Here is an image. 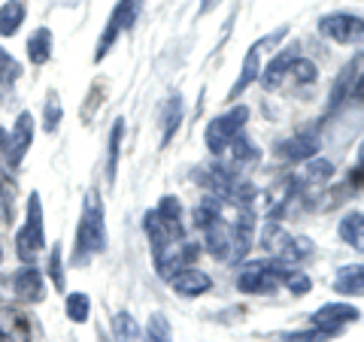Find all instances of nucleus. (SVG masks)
I'll list each match as a JSON object with an SVG mask.
<instances>
[{
    "label": "nucleus",
    "instance_id": "1",
    "mask_svg": "<svg viewBox=\"0 0 364 342\" xmlns=\"http://www.w3.org/2000/svg\"><path fill=\"white\" fill-rule=\"evenodd\" d=\"M107 248V224H104V203L97 191H88L82 200V219L76 233V264H85Z\"/></svg>",
    "mask_w": 364,
    "mask_h": 342
},
{
    "label": "nucleus",
    "instance_id": "2",
    "mask_svg": "<svg viewBox=\"0 0 364 342\" xmlns=\"http://www.w3.org/2000/svg\"><path fill=\"white\" fill-rule=\"evenodd\" d=\"M146 233H149L152 246H155V255L182 239V233H186L182 231V203L173 197V194L161 197L158 209L146 212Z\"/></svg>",
    "mask_w": 364,
    "mask_h": 342
},
{
    "label": "nucleus",
    "instance_id": "3",
    "mask_svg": "<svg viewBox=\"0 0 364 342\" xmlns=\"http://www.w3.org/2000/svg\"><path fill=\"white\" fill-rule=\"evenodd\" d=\"M43 246H46L43 203H40V194H31V200H28V221L16 233V255L25 260V264H31V260H37V255L43 252Z\"/></svg>",
    "mask_w": 364,
    "mask_h": 342
},
{
    "label": "nucleus",
    "instance_id": "4",
    "mask_svg": "<svg viewBox=\"0 0 364 342\" xmlns=\"http://www.w3.org/2000/svg\"><path fill=\"white\" fill-rule=\"evenodd\" d=\"M140 6H143V0H119L116 9H112V16H109V21H107L104 33H100V40H97L95 61H104V58H107V52L112 49V43H116L119 33L134 28L136 16H140Z\"/></svg>",
    "mask_w": 364,
    "mask_h": 342
},
{
    "label": "nucleus",
    "instance_id": "5",
    "mask_svg": "<svg viewBox=\"0 0 364 342\" xmlns=\"http://www.w3.org/2000/svg\"><path fill=\"white\" fill-rule=\"evenodd\" d=\"M246 118H249V109H246V106H234L231 112H225V116L213 118V121L207 124V149H210L213 155H222L228 145H231L234 136L243 131Z\"/></svg>",
    "mask_w": 364,
    "mask_h": 342
},
{
    "label": "nucleus",
    "instance_id": "6",
    "mask_svg": "<svg viewBox=\"0 0 364 342\" xmlns=\"http://www.w3.org/2000/svg\"><path fill=\"white\" fill-rule=\"evenodd\" d=\"M279 267L282 264H270V260H255L246 264L237 276V288L243 294H270L279 285Z\"/></svg>",
    "mask_w": 364,
    "mask_h": 342
},
{
    "label": "nucleus",
    "instance_id": "7",
    "mask_svg": "<svg viewBox=\"0 0 364 342\" xmlns=\"http://www.w3.org/2000/svg\"><path fill=\"white\" fill-rule=\"evenodd\" d=\"M198 252L200 248L198 246H191V243H173V246H167L164 252H158L155 255V270H158V276L161 279H173L176 272H182V270H188V264L198 258Z\"/></svg>",
    "mask_w": 364,
    "mask_h": 342
},
{
    "label": "nucleus",
    "instance_id": "8",
    "mask_svg": "<svg viewBox=\"0 0 364 342\" xmlns=\"http://www.w3.org/2000/svg\"><path fill=\"white\" fill-rule=\"evenodd\" d=\"M31 140H33V116L31 112H21L18 121L13 124V136L4 143L6 149V167H18L21 161H25V155L31 149Z\"/></svg>",
    "mask_w": 364,
    "mask_h": 342
},
{
    "label": "nucleus",
    "instance_id": "9",
    "mask_svg": "<svg viewBox=\"0 0 364 342\" xmlns=\"http://www.w3.org/2000/svg\"><path fill=\"white\" fill-rule=\"evenodd\" d=\"M318 149H322L318 133L316 131H301V133L289 136L286 143L277 145V158H282V161H306V158H316Z\"/></svg>",
    "mask_w": 364,
    "mask_h": 342
},
{
    "label": "nucleus",
    "instance_id": "10",
    "mask_svg": "<svg viewBox=\"0 0 364 342\" xmlns=\"http://www.w3.org/2000/svg\"><path fill=\"white\" fill-rule=\"evenodd\" d=\"M318 31L325 33V37H331L334 43H352V40H361V18L358 16H349V13H334L322 18V25Z\"/></svg>",
    "mask_w": 364,
    "mask_h": 342
},
{
    "label": "nucleus",
    "instance_id": "11",
    "mask_svg": "<svg viewBox=\"0 0 364 342\" xmlns=\"http://www.w3.org/2000/svg\"><path fill=\"white\" fill-rule=\"evenodd\" d=\"M358 318H361V312L355 309V306H349V303H328V306H322V309L313 315V324L328 330V333H337L343 324H352V321H358Z\"/></svg>",
    "mask_w": 364,
    "mask_h": 342
},
{
    "label": "nucleus",
    "instance_id": "12",
    "mask_svg": "<svg viewBox=\"0 0 364 342\" xmlns=\"http://www.w3.org/2000/svg\"><path fill=\"white\" fill-rule=\"evenodd\" d=\"M0 342H31V321L13 306H0Z\"/></svg>",
    "mask_w": 364,
    "mask_h": 342
},
{
    "label": "nucleus",
    "instance_id": "13",
    "mask_svg": "<svg viewBox=\"0 0 364 342\" xmlns=\"http://www.w3.org/2000/svg\"><path fill=\"white\" fill-rule=\"evenodd\" d=\"M13 288L18 294V300H25V303H40L46 297V279H43V272L33 267H21L16 272Z\"/></svg>",
    "mask_w": 364,
    "mask_h": 342
},
{
    "label": "nucleus",
    "instance_id": "14",
    "mask_svg": "<svg viewBox=\"0 0 364 342\" xmlns=\"http://www.w3.org/2000/svg\"><path fill=\"white\" fill-rule=\"evenodd\" d=\"M203 243H207V252L215 258H228L231 252V224H228L222 215L203 224Z\"/></svg>",
    "mask_w": 364,
    "mask_h": 342
},
{
    "label": "nucleus",
    "instance_id": "15",
    "mask_svg": "<svg viewBox=\"0 0 364 342\" xmlns=\"http://www.w3.org/2000/svg\"><path fill=\"white\" fill-rule=\"evenodd\" d=\"M170 285H173V291L179 294V297H200V294H207L213 288V279L207 276V272L188 267V270L176 272V276L170 279Z\"/></svg>",
    "mask_w": 364,
    "mask_h": 342
},
{
    "label": "nucleus",
    "instance_id": "16",
    "mask_svg": "<svg viewBox=\"0 0 364 342\" xmlns=\"http://www.w3.org/2000/svg\"><path fill=\"white\" fill-rule=\"evenodd\" d=\"M258 67H261V45H252V49L246 52V58H243V67H240V76H237V82H234V88H231V100H237L243 94V91L249 88L258 79Z\"/></svg>",
    "mask_w": 364,
    "mask_h": 342
},
{
    "label": "nucleus",
    "instance_id": "17",
    "mask_svg": "<svg viewBox=\"0 0 364 342\" xmlns=\"http://www.w3.org/2000/svg\"><path fill=\"white\" fill-rule=\"evenodd\" d=\"M28 58L31 64H37L43 67L46 61L52 58V31L49 28H37L31 33V40H28Z\"/></svg>",
    "mask_w": 364,
    "mask_h": 342
},
{
    "label": "nucleus",
    "instance_id": "18",
    "mask_svg": "<svg viewBox=\"0 0 364 342\" xmlns=\"http://www.w3.org/2000/svg\"><path fill=\"white\" fill-rule=\"evenodd\" d=\"M25 16H28V9L21 0H9V4L0 6V37H13V33L21 28Z\"/></svg>",
    "mask_w": 364,
    "mask_h": 342
},
{
    "label": "nucleus",
    "instance_id": "19",
    "mask_svg": "<svg viewBox=\"0 0 364 342\" xmlns=\"http://www.w3.org/2000/svg\"><path fill=\"white\" fill-rule=\"evenodd\" d=\"M182 100L179 97H167L164 100V106H161V124H164V133H161V145L170 143V136H173L179 131V124H182Z\"/></svg>",
    "mask_w": 364,
    "mask_h": 342
},
{
    "label": "nucleus",
    "instance_id": "20",
    "mask_svg": "<svg viewBox=\"0 0 364 342\" xmlns=\"http://www.w3.org/2000/svg\"><path fill=\"white\" fill-rule=\"evenodd\" d=\"M355 76H361V58H355V70H352V67H346L343 76L337 79L334 94H331V112H337L340 106L346 104V100H352V88H349V82H352Z\"/></svg>",
    "mask_w": 364,
    "mask_h": 342
},
{
    "label": "nucleus",
    "instance_id": "21",
    "mask_svg": "<svg viewBox=\"0 0 364 342\" xmlns=\"http://www.w3.org/2000/svg\"><path fill=\"white\" fill-rule=\"evenodd\" d=\"M361 288H364V272H361V267H343L337 272V282H334V291L337 294H361Z\"/></svg>",
    "mask_w": 364,
    "mask_h": 342
},
{
    "label": "nucleus",
    "instance_id": "22",
    "mask_svg": "<svg viewBox=\"0 0 364 342\" xmlns=\"http://www.w3.org/2000/svg\"><path fill=\"white\" fill-rule=\"evenodd\" d=\"M122 133H124V121L116 118L112 121V133H109V145H107V179L109 185L116 182V170H119V145H122Z\"/></svg>",
    "mask_w": 364,
    "mask_h": 342
},
{
    "label": "nucleus",
    "instance_id": "23",
    "mask_svg": "<svg viewBox=\"0 0 364 342\" xmlns=\"http://www.w3.org/2000/svg\"><path fill=\"white\" fill-rule=\"evenodd\" d=\"M112 333H116V342H143L140 339V324L134 321L131 312H119L112 318Z\"/></svg>",
    "mask_w": 364,
    "mask_h": 342
},
{
    "label": "nucleus",
    "instance_id": "24",
    "mask_svg": "<svg viewBox=\"0 0 364 342\" xmlns=\"http://www.w3.org/2000/svg\"><path fill=\"white\" fill-rule=\"evenodd\" d=\"M294 61V52H282L279 58H273L270 61V67H267V73H264V79H261V85H264L267 91H273L277 88L282 79H286V73H289V64Z\"/></svg>",
    "mask_w": 364,
    "mask_h": 342
},
{
    "label": "nucleus",
    "instance_id": "25",
    "mask_svg": "<svg viewBox=\"0 0 364 342\" xmlns=\"http://www.w3.org/2000/svg\"><path fill=\"white\" fill-rule=\"evenodd\" d=\"M340 239L361 252V212H349L346 219L340 221Z\"/></svg>",
    "mask_w": 364,
    "mask_h": 342
},
{
    "label": "nucleus",
    "instance_id": "26",
    "mask_svg": "<svg viewBox=\"0 0 364 342\" xmlns=\"http://www.w3.org/2000/svg\"><path fill=\"white\" fill-rule=\"evenodd\" d=\"M16 185H13V179L0 173V221H13V212H16Z\"/></svg>",
    "mask_w": 364,
    "mask_h": 342
},
{
    "label": "nucleus",
    "instance_id": "27",
    "mask_svg": "<svg viewBox=\"0 0 364 342\" xmlns=\"http://www.w3.org/2000/svg\"><path fill=\"white\" fill-rule=\"evenodd\" d=\"M228 149H231V158H234L237 164H249V161H255V158H258L255 143L249 140V136H243V133H237Z\"/></svg>",
    "mask_w": 364,
    "mask_h": 342
},
{
    "label": "nucleus",
    "instance_id": "28",
    "mask_svg": "<svg viewBox=\"0 0 364 342\" xmlns=\"http://www.w3.org/2000/svg\"><path fill=\"white\" fill-rule=\"evenodd\" d=\"M88 312H91V303H88V294H70L67 297V318H70L73 324H82L88 321Z\"/></svg>",
    "mask_w": 364,
    "mask_h": 342
},
{
    "label": "nucleus",
    "instance_id": "29",
    "mask_svg": "<svg viewBox=\"0 0 364 342\" xmlns=\"http://www.w3.org/2000/svg\"><path fill=\"white\" fill-rule=\"evenodd\" d=\"M279 270H282V267H279ZM279 279L286 282V288H289L291 294H306V291L313 288V282H310V276H306L304 270H282Z\"/></svg>",
    "mask_w": 364,
    "mask_h": 342
},
{
    "label": "nucleus",
    "instance_id": "30",
    "mask_svg": "<svg viewBox=\"0 0 364 342\" xmlns=\"http://www.w3.org/2000/svg\"><path fill=\"white\" fill-rule=\"evenodd\" d=\"M61 116H64L61 100H58V94H55V91H49V100H46V112H43V128L52 133V131L61 124Z\"/></svg>",
    "mask_w": 364,
    "mask_h": 342
},
{
    "label": "nucleus",
    "instance_id": "31",
    "mask_svg": "<svg viewBox=\"0 0 364 342\" xmlns=\"http://www.w3.org/2000/svg\"><path fill=\"white\" fill-rule=\"evenodd\" d=\"M286 76H294L298 82H316L318 70H316V64H313V61L298 58V55H294V61L289 64V73H286Z\"/></svg>",
    "mask_w": 364,
    "mask_h": 342
},
{
    "label": "nucleus",
    "instance_id": "32",
    "mask_svg": "<svg viewBox=\"0 0 364 342\" xmlns=\"http://www.w3.org/2000/svg\"><path fill=\"white\" fill-rule=\"evenodd\" d=\"M146 342H170V324L164 315H152L146 327Z\"/></svg>",
    "mask_w": 364,
    "mask_h": 342
},
{
    "label": "nucleus",
    "instance_id": "33",
    "mask_svg": "<svg viewBox=\"0 0 364 342\" xmlns=\"http://www.w3.org/2000/svg\"><path fill=\"white\" fill-rule=\"evenodd\" d=\"M18 76H21V67H18V61H16V58H13V55H9V52H4V49H0V82L13 85Z\"/></svg>",
    "mask_w": 364,
    "mask_h": 342
},
{
    "label": "nucleus",
    "instance_id": "34",
    "mask_svg": "<svg viewBox=\"0 0 364 342\" xmlns=\"http://www.w3.org/2000/svg\"><path fill=\"white\" fill-rule=\"evenodd\" d=\"M334 333H328V330H322V327H316V330H310V333H286L282 336V342H328Z\"/></svg>",
    "mask_w": 364,
    "mask_h": 342
},
{
    "label": "nucleus",
    "instance_id": "35",
    "mask_svg": "<svg viewBox=\"0 0 364 342\" xmlns=\"http://www.w3.org/2000/svg\"><path fill=\"white\" fill-rule=\"evenodd\" d=\"M52 282H55V288H64V272H61V248H55L52 252Z\"/></svg>",
    "mask_w": 364,
    "mask_h": 342
},
{
    "label": "nucleus",
    "instance_id": "36",
    "mask_svg": "<svg viewBox=\"0 0 364 342\" xmlns=\"http://www.w3.org/2000/svg\"><path fill=\"white\" fill-rule=\"evenodd\" d=\"M222 0H200V16H207V13H213L215 6H219Z\"/></svg>",
    "mask_w": 364,
    "mask_h": 342
},
{
    "label": "nucleus",
    "instance_id": "37",
    "mask_svg": "<svg viewBox=\"0 0 364 342\" xmlns=\"http://www.w3.org/2000/svg\"><path fill=\"white\" fill-rule=\"evenodd\" d=\"M4 140H6V136H4V131H0V149H4Z\"/></svg>",
    "mask_w": 364,
    "mask_h": 342
},
{
    "label": "nucleus",
    "instance_id": "38",
    "mask_svg": "<svg viewBox=\"0 0 364 342\" xmlns=\"http://www.w3.org/2000/svg\"><path fill=\"white\" fill-rule=\"evenodd\" d=\"M0 260H4V248H0Z\"/></svg>",
    "mask_w": 364,
    "mask_h": 342
}]
</instances>
